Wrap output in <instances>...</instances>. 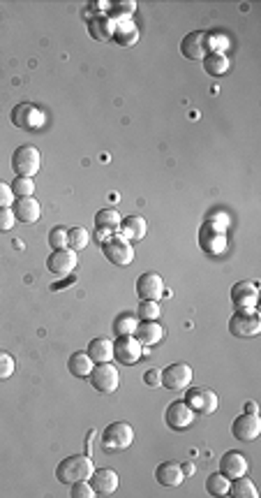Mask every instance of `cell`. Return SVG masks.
<instances>
[{"mask_svg":"<svg viewBox=\"0 0 261 498\" xmlns=\"http://www.w3.org/2000/svg\"><path fill=\"white\" fill-rule=\"evenodd\" d=\"M95 470V464L88 455H70L65 457L58 466H55V479L60 484L72 487L74 482H81V479H88Z\"/></svg>","mask_w":261,"mask_h":498,"instance_id":"obj_1","label":"cell"},{"mask_svg":"<svg viewBox=\"0 0 261 498\" xmlns=\"http://www.w3.org/2000/svg\"><path fill=\"white\" fill-rule=\"evenodd\" d=\"M134 442V429L127 422H114L102 431V450L107 455H116V452H125Z\"/></svg>","mask_w":261,"mask_h":498,"instance_id":"obj_2","label":"cell"},{"mask_svg":"<svg viewBox=\"0 0 261 498\" xmlns=\"http://www.w3.org/2000/svg\"><path fill=\"white\" fill-rule=\"evenodd\" d=\"M42 167V153L31 144H23L12 153V172L16 177H35Z\"/></svg>","mask_w":261,"mask_h":498,"instance_id":"obj_3","label":"cell"},{"mask_svg":"<svg viewBox=\"0 0 261 498\" xmlns=\"http://www.w3.org/2000/svg\"><path fill=\"white\" fill-rule=\"evenodd\" d=\"M102 253L114 266H127L134 262V248L132 244L120 234H111L102 242Z\"/></svg>","mask_w":261,"mask_h":498,"instance_id":"obj_4","label":"cell"},{"mask_svg":"<svg viewBox=\"0 0 261 498\" xmlns=\"http://www.w3.org/2000/svg\"><path fill=\"white\" fill-rule=\"evenodd\" d=\"M88 383L95 392L100 394H114L120 385V375H118V368L114 364H95L92 371L88 375Z\"/></svg>","mask_w":261,"mask_h":498,"instance_id":"obj_5","label":"cell"},{"mask_svg":"<svg viewBox=\"0 0 261 498\" xmlns=\"http://www.w3.org/2000/svg\"><path fill=\"white\" fill-rule=\"evenodd\" d=\"M229 334L236 338H252L261 334V318L257 311H236L229 318Z\"/></svg>","mask_w":261,"mask_h":498,"instance_id":"obj_6","label":"cell"},{"mask_svg":"<svg viewBox=\"0 0 261 498\" xmlns=\"http://www.w3.org/2000/svg\"><path fill=\"white\" fill-rule=\"evenodd\" d=\"M183 401L194 410V415H213L220 405L218 394L208 387H188Z\"/></svg>","mask_w":261,"mask_h":498,"instance_id":"obj_7","label":"cell"},{"mask_svg":"<svg viewBox=\"0 0 261 498\" xmlns=\"http://www.w3.org/2000/svg\"><path fill=\"white\" fill-rule=\"evenodd\" d=\"M160 385L166 387L171 392H181V390H188L192 385V368L190 364L185 362H174L166 368L160 371Z\"/></svg>","mask_w":261,"mask_h":498,"instance_id":"obj_8","label":"cell"},{"mask_svg":"<svg viewBox=\"0 0 261 498\" xmlns=\"http://www.w3.org/2000/svg\"><path fill=\"white\" fill-rule=\"evenodd\" d=\"M199 246H201V251H206L211 255L225 253V248H227V232H225V227L218 225L215 220H208V223H203L201 229H199Z\"/></svg>","mask_w":261,"mask_h":498,"instance_id":"obj_9","label":"cell"},{"mask_svg":"<svg viewBox=\"0 0 261 498\" xmlns=\"http://www.w3.org/2000/svg\"><path fill=\"white\" fill-rule=\"evenodd\" d=\"M181 53L188 61H203L211 53V33L192 31L181 40Z\"/></svg>","mask_w":261,"mask_h":498,"instance_id":"obj_10","label":"cell"},{"mask_svg":"<svg viewBox=\"0 0 261 498\" xmlns=\"http://www.w3.org/2000/svg\"><path fill=\"white\" fill-rule=\"evenodd\" d=\"M12 125L21 130H40L44 125V112L31 103H18L12 109Z\"/></svg>","mask_w":261,"mask_h":498,"instance_id":"obj_11","label":"cell"},{"mask_svg":"<svg viewBox=\"0 0 261 498\" xmlns=\"http://www.w3.org/2000/svg\"><path fill=\"white\" fill-rule=\"evenodd\" d=\"M144 355V346L134 336H118L114 341V359L123 366H134Z\"/></svg>","mask_w":261,"mask_h":498,"instance_id":"obj_12","label":"cell"},{"mask_svg":"<svg viewBox=\"0 0 261 498\" xmlns=\"http://www.w3.org/2000/svg\"><path fill=\"white\" fill-rule=\"evenodd\" d=\"M257 301H259V288L255 281H240L231 288V304H234L236 311H257Z\"/></svg>","mask_w":261,"mask_h":498,"instance_id":"obj_13","label":"cell"},{"mask_svg":"<svg viewBox=\"0 0 261 498\" xmlns=\"http://www.w3.org/2000/svg\"><path fill=\"white\" fill-rule=\"evenodd\" d=\"M79 264V253L72 251V248H60V251H53L49 257H46V269H49L53 276H70Z\"/></svg>","mask_w":261,"mask_h":498,"instance_id":"obj_14","label":"cell"},{"mask_svg":"<svg viewBox=\"0 0 261 498\" xmlns=\"http://www.w3.org/2000/svg\"><path fill=\"white\" fill-rule=\"evenodd\" d=\"M261 433V417L257 413H243L238 415L231 424V436L236 440H243V442H252L259 438Z\"/></svg>","mask_w":261,"mask_h":498,"instance_id":"obj_15","label":"cell"},{"mask_svg":"<svg viewBox=\"0 0 261 498\" xmlns=\"http://www.w3.org/2000/svg\"><path fill=\"white\" fill-rule=\"evenodd\" d=\"M194 420H197V415H194V410L190 408L185 401H174L169 403V408H166L164 413V422L166 427L174 429V431H185L190 429Z\"/></svg>","mask_w":261,"mask_h":498,"instance_id":"obj_16","label":"cell"},{"mask_svg":"<svg viewBox=\"0 0 261 498\" xmlns=\"http://www.w3.org/2000/svg\"><path fill=\"white\" fill-rule=\"evenodd\" d=\"M137 294L139 299H151V301H160L166 290H164V281L160 274L155 271H146L137 279Z\"/></svg>","mask_w":261,"mask_h":498,"instance_id":"obj_17","label":"cell"},{"mask_svg":"<svg viewBox=\"0 0 261 498\" xmlns=\"http://www.w3.org/2000/svg\"><path fill=\"white\" fill-rule=\"evenodd\" d=\"M88 479L95 496H114L118 489V473L114 468H95Z\"/></svg>","mask_w":261,"mask_h":498,"instance_id":"obj_18","label":"cell"},{"mask_svg":"<svg viewBox=\"0 0 261 498\" xmlns=\"http://www.w3.org/2000/svg\"><path fill=\"white\" fill-rule=\"evenodd\" d=\"M247 470H250V464H247V459L243 452H238V450H229L222 455L220 459V473L229 477V479H234V477H240V475H247Z\"/></svg>","mask_w":261,"mask_h":498,"instance_id":"obj_19","label":"cell"},{"mask_svg":"<svg viewBox=\"0 0 261 498\" xmlns=\"http://www.w3.org/2000/svg\"><path fill=\"white\" fill-rule=\"evenodd\" d=\"M134 338L144 348H153V346H157L164 338V329H162V325L157 320H139L137 331H134Z\"/></svg>","mask_w":261,"mask_h":498,"instance_id":"obj_20","label":"cell"},{"mask_svg":"<svg viewBox=\"0 0 261 498\" xmlns=\"http://www.w3.org/2000/svg\"><path fill=\"white\" fill-rule=\"evenodd\" d=\"M155 479L162 487H181L185 479V470L181 464H176V461H162V464L155 468Z\"/></svg>","mask_w":261,"mask_h":498,"instance_id":"obj_21","label":"cell"},{"mask_svg":"<svg viewBox=\"0 0 261 498\" xmlns=\"http://www.w3.org/2000/svg\"><path fill=\"white\" fill-rule=\"evenodd\" d=\"M148 232V223H146V218L142 216H127L125 220H120V227H118V234L127 239L129 244H134V242H142V239L146 237Z\"/></svg>","mask_w":261,"mask_h":498,"instance_id":"obj_22","label":"cell"},{"mask_svg":"<svg viewBox=\"0 0 261 498\" xmlns=\"http://www.w3.org/2000/svg\"><path fill=\"white\" fill-rule=\"evenodd\" d=\"M14 216L16 220H21V223H37L42 216V207L40 202H37L35 197H21V199H14Z\"/></svg>","mask_w":261,"mask_h":498,"instance_id":"obj_23","label":"cell"},{"mask_svg":"<svg viewBox=\"0 0 261 498\" xmlns=\"http://www.w3.org/2000/svg\"><path fill=\"white\" fill-rule=\"evenodd\" d=\"M88 357L92 359L95 364H107L114 359V341H109L105 336H97V338H92L90 343H88Z\"/></svg>","mask_w":261,"mask_h":498,"instance_id":"obj_24","label":"cell"},{"mask_svg":"<svg viewBox=\"0 0 261 498\" xmlns=\"http://www.w3.org/2000/svg\"><path fill=\"white\" fill-rule=\"evenodd\" d=\"M120 214L116 209H102L95 214V227H97V232L102 237H111V234H116L118 232V227H120Z\"/></svg>","mask_w":261,"mask_h":498,"instance_id":"obj_25","label":"cell"},{"mask_svg":"<svg viewBox=\"0 0 261 498\" xmlns=\"http://www.w3.org/2000/svg\"><path fill=\"white\" fill-rule=\"evenodd\" d=\"M114 42L118 44V47H134V44L139 42V28L127 19L118 21L116 28H114Z\"/></svg>","mask_w":261,"mask_h":498,"instance_id":"obj_26","label":"cell"},{"mask_svg":"<svg viewBox=\"0 0 261 498\" xmlns=\"http://www.w3.org/2000/svg\"><path fill=\"white\" fill-rule=\"evenodd\" d=\"M114 28H116V24L111 21L109 16H95V19L88 24L90 38H95L97 42H111V40H114Z\"/></svg>","mask_w":261,"mask_h":498,"instance_id":"obj_27","label":"cell"},{"mask_svg":"<svg viewBox=\"0 0 261 498\" xmlns=\"http://www.w3.org/2000/svg\"><path fill=\"white\" fill-rule=\"evenodd\" d=\"M92 366H95V362L88 357V353H74L68 359V371L74 378H88L90 371H92Z\"/></svg>","mask_w":261,"mask_h":498,"instance_id":"obj_28","label":"cell"},{"mask_svg":"<svg viewBox=\"0 0 261 498\" xmlns=\"http://www.w3.org/2000/svg\"><path fill=\"white\" fill-rule=\"evenodd\" d=\"M229 496H234V498H259V492H257L252 479H250L247 475H240V477H234L229 482Z\"/></svg>","mask_w":261,"mask_h":498,"instance_id":"obj_29","label":"cell"},{"mask_svg":"<svg viewBox=\"0 0 261 498\" xmlns=\"http://www.w3.org/2000/svg\"><path fill=\"white\" fill-rule=\"evenodd\" d=\"M203 70L208 72L211 77H222L229 72V58L225 56V53H208L206 58H203Z\"/></svg>","mask_w":261,"mask_h":498,"instance_id":"obj_30","label":"cell"},{"mask_svg":"<svg viewBox=\"0 0 261 498\" xmlns=\"http://www.w3.org/2000/svg\"><path fill=\"white\" fill-rule=\"evenodd\" d=\"M137 325H139V318L137 316H132V313H120L111 327H114L116 336H134Z\"/></svg>","mask_w":261,"mask_h":498,"instance_id":"obj_31","label":"cell"},{"mask_svg":"<svg viewBox=\"0 0 261 498\" xmlns=\"http://www.w3.org/2000/svg\"><path fill=\"white\" fill-rule=\"evenodd\" d=\"M206 492L211 496H229V477L222 473H211L206 477Z\"/></svg>","mask_w":261,"mask_h":498,"instance_id":"obj_32","label":"cell"},{"mask_svg":"<svg viewBox=\"0 0 261 498\" xmlns=\"http://www.w3.org/2000/svg\"><path fill=\"white\" fill-rule=\"evenodd\" d=\"M90 244V234H88V229H83V227H72L68 229V248H72V251H83Z\"/></svg>","mask_w":261,"mask_h":498,"instance_id":"obj_33","label":"cell"},{"mask_svg":"<svg viewBox=\"0 0 261 498\" xmlns=\"http://www.w3.org/2000/svg\"><path fill=\"white\" fill-rule=\"evenodd\" d=\"M12 195L14 199H21V197H33L35 195V181L31 177H16L12 181Z\"/></svg>","mask_w":261,"mask_h":498,"instance_id":"obj_34","label":"cell"},{"mask_svg":"<svg viewBox=\"0 0 261 498\" xmlns=\"http://www.w3.org/2000/svg\"><path fill=\"white\" fill-rule=\"evenodd\" d=\"M137 318L139 320H157L160 318V304L151 301V299H142V304L137 306Z\"/></svg>","mask_w":261,"mask_h":498,"instance_id":"obj_35","label":"cell"},{"mask_svg":"<svg viewBox=\"0 0 261 498\" xmlns=\"http://www.w3.org/2000/svg\"><path fill=\"white\" fill-rule=\"evenodd\" d=\"M14 368H16L14 357L5 353V350H0V380H9L14 375Z\"/></svg>","mask_w":261,"mask_h":498,"instance_id":"obj_36","label":"cell"},{"mask_svg":"<svg viewBox=\"0 0 261 498\" xmlns=\"http://www.w3.org/2000/svg\"><path fill=\"white\" fill-rule=\"evenodd\" d=\"M49 246L53 248V251L68 248V229H65V227H51V232H49Z\"/></svg>","mask_w":261,"mask_h":498,"instance_id":"obj_37","label":"cell"},{"mask_svg":"<svg viewBox=\"0 0 261 498\" xmlns=\"http://www.w3.org/2000/svg\"><path fill=\"white\" fill-rule=\"evenodd\" d=\"M134 10H137V3H134V0H132V3H118V5L111 7L109 19H111V21H114V19H120V21H123V16L134 14Z\"/></svg>","mask_w":261,"mask_h":498,"instance_id":"obj_38","label":"cell"},{"mask_svg":"<svg viewBox=\"0 0 261 498\" xmlns=\"http://www.w3.org/2000/svg\"><path fill=\"white\" fill-rule=\"evenodd\" d=\"M72 498H95V492H92V487L88 479H81V482H74L72 484V492H70Z\"/></svg>","mask_w":261,"mask_h":498,"instance_id":"obj_39","label":"cell"},{"mask_svg":"<svg viewBox=\"0 0 261 498\" xmlns=\"http://www.w3.org/2000/svg\"><path fill=\"white\" fill-rule=\"evenodd\" d=\"M14 223H16V216H14L12 207L0 209V232H9V229L14 227Z\"/></svg>","mask_w":261,"mask_h":498,"instance_id":"obj_40","label":"cell"},{"mask_svg":"<svg viewBox=\"0 0 261 498\" xmlns=\"http://www.w3.org/2000/svg\"><path fill=\"white\" fill-rule=\"evenodd\" d=\"M12 202H14L12 188H9L7 183L0 181V209H3V207H12Z\"/></svg>","mask_w":261,"mask_h":498,"instance_id":"obj_41","label":"cell"},{"mask_svg":"<svg viewBox=\"0 0 261 498\" xmlns=\"http://www.w3.org/2000/svg\"><path fill=\"white\" fill-rule=\"evenodd\" d=\"M144 383H146L148 387H157V385H160V371H157V368H151V371H146V373H144Z\"/></svg>","mask_w":261,"mask_h":498,"instance_id":"obj_42","label":"cell"},{"mask_svg":"<svg viewBox=\"0 0 261 498\" xmlns=\"http://www.w3.org/2000/svg\"><path fill=\"white\" fill-rule=\"evenodd\" d=\"M245 410H247V413H257V403H252V401L245 403Z\"/></svg>","mask_w":261,"mask_h":498,"instance_id":"obj_43","label":"cell"}]
</instances>
